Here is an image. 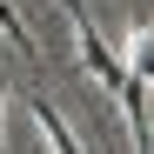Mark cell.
Returning <instances> with one entry per match:
<instances>
[{
	"label": "cell",
	"instance_id": "6da1fadb",
	"mask_svg": "<svg viewBox=\"0 0 154 154\" xmlns=\"http://www.w3.org/2000/svg\"><path fill=\"white\" fill-rule=\"evenodd\" d=\"M34 127L47 134V147H54V154H87V147H81V134L60 121V107H54V100H40V94H34Z\"/></svg>",
	"mask_w": 154,
	"mask_h": 154
},
{
	"label": "cell",
	"instance_id": "7a4b0ae2",
	"mask_svg": "<svg viewBox=\"0 0 154 154\" xmlns=\"http://www.w3.org/2000/svg\"><path fill=\"white\" fill-rule=\"evenodd\" d=\"M0 34L14 40V54H27V60H40V47H34V34H27V20L14 14V0H0Z\"/></svg>",
	"mask_w": 154,
	"mask_h": 154
},
{
	"label": "cell",
	"instance_id": "3957f363",
	"mask_svg": "<svg viewBox=\"0 0 154 154\" xmlns=\"http://www.w3.org/2000/svg\"><path fill=\"white\" fill-rule=\"evenodd\" d=\"M0 100H7V67H0ZM0 154H7V147H0Z\"/></svg>",
	"mask_w": 154,
	"mask_h": 154
}]
</instances>
